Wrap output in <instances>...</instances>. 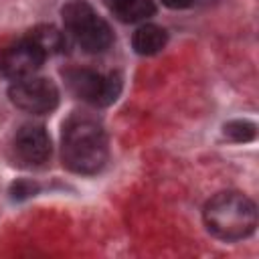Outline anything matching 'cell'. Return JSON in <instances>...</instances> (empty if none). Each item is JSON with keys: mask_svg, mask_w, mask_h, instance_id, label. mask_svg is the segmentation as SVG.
I'll use <instances>...</instances> for the list:
<instances>
[{"mask_svg": "<svg viewBox=\"0 0 259 259\" xmlns=\"http://www.w3.org/2000/svg\"><path fill=\"white\" fill-rule=\"evenodd\" d=\"M168 42V32L158 24H142L132 36V47L142 57H152L160 53Z\"/></svg>", "mask_w": 259, "mask_h": 259, "instance_id": "cell-8", "label": "cell"}, {"mask_svg": "<svg viewBox=\"0 0 259 259\" xmlns=\"http://www.w3.org/2000/svg\"><path fill=\"white\" fill-rule=\"evenodd\" d=\"M107 136L103 125L87 115L75 113L63 123L61 136V158L75 174H95L107 162Z\"/></svg>", "mask_w": 259, "mask_h": 259, "instance_id": "cell-1", "label": "cell"}, {"mask_svg": "<svg viewBox=\"0 0 259 259\" xmlns=\"http://www.w3.org/2000/svg\"><path fill=\"white\" fill-rule=\"evenodd\" d=\"M61 14L65 28L85 53L97 55L111 47L113 42L111 26L85 0H71L69 4L63 6Z\"/></svg>", "mask_w": 259, "mask_h": 259, "instance_id": "cell-3", "label": "cell"}, {"mask_svg": "<svg viewBox=\"0 0 259 259\" xmlns=\"http://www.w3.org/2000/svg\"><path fill=\"white\" fill-rule=\"evenodd\" d=\"M69 91L91 105L105 107L113 103L121 91V77L117 73H97L93 69H67L63 73Z\"/></svg>", "mask_w": 259, "mask_h": 259, "instance_id": "cell-4", "label": "cell"}, {"mask_svg": "<svg viewBox=\"0 0 259 259\" xmlns=\"http://www.w3.org/2000/svg\"><path fill=\"white\" fill-rule=\"evenodd\" d=\"M223 134L231 142H251L255 138V123H251L247 119H233V121L225 123Z\"/></svg>", "mask_w": 259, "mask_h": 259, "instance_id": "cell-11", "label": "cell"}, {"mask_svg": "<svg viewBox=\"0 0 259 259\" xmlns=\"http://www.w3.org/2000/svg\"><path fill=\"white\" fill-rule=\"evenodd\" d=\"M47 55L42 53V49L28 36L8 45L2 53H0V73L12 81L24 79L34 75L40 65L45 63Z\"/></svg>", "mask_w": 259, "mask_h": 259, "instance_id": "cell-6", "label": "cell"}, {"mask_svg": "<svg viewBox=\"0 0 259 259\" xmlns=\"http://www.w3.org/2000/svg\"><path fill=\"white\" fill-rule=\"evenodd\" d=\"M105 4L121 22H140L156 12L154 0H105Z\"/></svg>", "mask_w": 259, "mask_h": 259, "instance_id": "cell-9", "label": "cell"}, {"mask_svg": "<svg viewBox=\"0 0 259 259\" xmlns=\"http://www.w3.org/2000/svg\"><path fill=\"white\" fill-rule=\"evenodd\" d=\"M10 101L32 115H45L57 109L59 105V89L47 77H24L10 85L8 89Z\"/></svg>", "mask_w": 259, "mask_h": 259, "instance_id": "cell-5", "label": "cell"}, {"mask_svg": "<svg viewBox=\"0 0 259 259\" xmlns=\"http://www.w3.org/2000/svg\"><path fill=\"white\" fill-rule=\"evenodd\" d=\"M166 8H172V10H184L188 6H192L194 0H160Z\"/></svg>", "mask_w": 259, "mask_h": 259, "instance_id": "cell-12", "label": "cell"}, {"mask_svg": "<svg viewBox=\"0 0 259 259\" xmlns=\"http://www.w3.org/2000/svg\"><path fill=\"white\" fill-rule=\"evenodd\" d=\"M28 38H32V40L42 49V53H45L47 57L61 53V51L65 49V45H67L65 34H63L59 28H55L53 24L34 26V28L28 32Z\"/></svg>", "mask_w": 259, "mask_h": 259, "instance_id": "cell-10", "label": "cell"}, {"mask_svg": "<svg viewBox=\"0 0 259 259\" xmlns=\"http://www.w3.org/2000/svg\"><path fill=\"white\" fill-rule=\"evenodd\" d=\"M204 225L210 235L221 241H241L253 235L257 227L255 202L237 190L217 192L202 210Z\"/></svg>", "mask_w": 259, "mask_h": 259, "instance_id": "cell-2", "label": "cell"}, {"mask_svg": "<svg viewBox=\"0 0 259 259\" xmlns=\"http://www.w3.org/2000/svg\"><path fill=\"white\" fill-rule=\"evenodd\" d=\"M12 152L20 166L38 168L51 158V138L40 123H26L16 132L12 140Z\"/></svg>", "mask_w": 259, "mask_h": 259, "instance_id": "cell-7", "label": "cell"}]
</instances>
